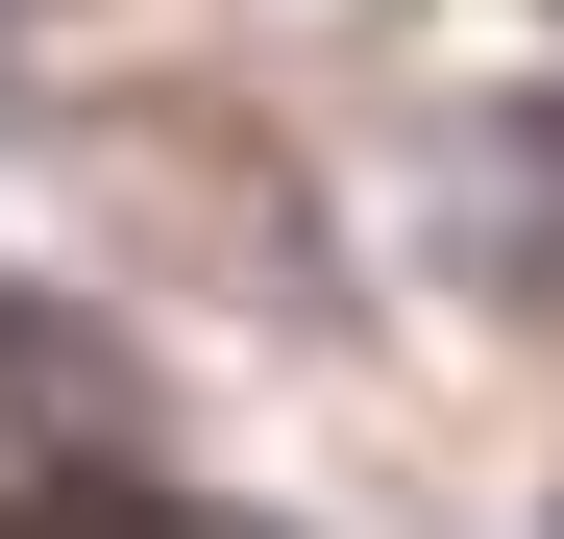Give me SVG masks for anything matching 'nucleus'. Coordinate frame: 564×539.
Masks as SVG:
<instances>
[{
  "mask_svg": "<svg viewBox=\"0 0 564 539\" xmlns=\"http://www.w3.org/2000/svg\"><path fill=\"white\" fill-rule=\"evenodd\" d=\"M99 441H123V393H99V343L0 295V515H50L74 466H99Z\"/></svg>",
  "mask_w": 564,
  "mask_h": 539,
  "instance_id": "nucleus-1",
  "label": "nucleus"
}]
</instances>
